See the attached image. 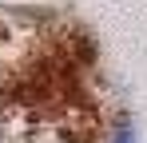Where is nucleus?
I'll use <instances>...</instances> for the list:
<instances>
[{
	"label": "nucleus",
	"instance_id": "obj_1",
	"mask_svg": "<svg viewBox=\"0 0 147 143\" xmlns=\"http://www.w3.org/2000/svg\"><path fill=\"white\" fill-rule=\"evenodd\" d=\"M111 143H135V135H131V127H119V131H115V139Z\"/></svg>",
	"mask_w": 147,
	"mask_h": 143
}]
</instances>
